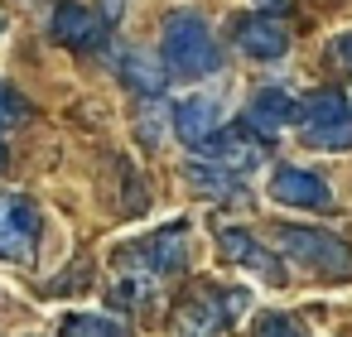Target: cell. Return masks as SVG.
<instances>
[{
	"instance_id": "6da1fadb",
	"label": "cell",
	"mask_w": 352,
	"mask_h": 337,
	"mask_svg": "<svg viewBox=\"0 0 352 337\" xmlns=\"http://www.w3.org/2000/svg\"><path fill=\"white\" fill-rule=\"evenodd\" d=\"M188 265V222H169V226H155L135 241H126L116 255H111V270H116V299L126 308H145L155 303V294Z\"/></svg>"
},
{
	"instance_id": "7a4b0ae2",
	"label": "cell",
	"mask_w": 352,
	"mask_h": 337,
	"mask_svg": "<svg viewBox=\"0 0 352 337\" xmlns=\"http://www.w3.org/2000/svg\"><path fill=\"white\" fill-rule=\"evenodd\" d=\"M160 63L174 73V78H212L222 68V44L212 39V30L179 10L164 20V34H160Z\"/></svg>"
},
{
	"instance_id": "3957f363",
	"label": "cell",
	"mask_w": 352,
	"mask_h": 337,
	"mask_svg": "<svg viewBox=\"0 0 352 337\" xmlns=\"http://www.w3.org/2000/svg\"><path fill=\"white\" fill-rule=\"evenodd\" d=\"M275 236H280V251L294 265H304L323 279H352V246L342 236L314 231V226H280Z\"/></svg>"
},
{
	"instance_id": "277c9868",
	"label": "cell",
	"mask_w": 352,
	"mask_h": 337,
	"mask_svg": "<svg viewBox=\"0 0 352 337\" xmlns=\"http://www.w3.org/2000/svg\"><path fill=\"white\" fill-rule=\"evenodd\" d=\"M294 121L309 150H333V154L352 150V106L342 92H314Z\"/></svg>"
},
{
	"instance_id": "5b68a950",
	"label": "cell",
	"mask_w": 352,
	"mask_h": 337,
	"mask_svg": "<svg viewBox=\"0 0 352 337\" xmlns=\"http://www.w3.org/2000/svg\"><path fill=\"white\" fill-rule=\"evenodd\" d=\"M39 231H44V217L34 198L0 188V260H30L39 251Z\"/></svg>"
},
{
	"instance_id": "8992f818",
	"label": "cell",
	"mask_w": 352,
	"mask_h": 337,
	"mask_svg": "<svg viewBox=\"0 0 352 337\" xmlns=\"http://www.w3.org/2000/svg\"><path fill=\"white\" fill-rule=\"evenodd\" d=\"M241 308H251V294L246 289H193L184 303H179V323L193 332V337H212L222 332Z\"/></svg>"
},
{
	"instance_id": "52a82bcc",
	"label": "cell",
	"mask_w": 352,
	"mask_h": 337,
	"mask_svg": "<svg viewBox=\"0 0 352 337\" xmlns=\"http://www.w3.org/2000/svg\"><path fill=\"white\" fill-rule=\"evenodd\" d=\"M217 251H222V260L241 265L246 275H256V279H265V284H285V279H289V275H285V260H280L275 251H265L246 226H222V231H217Z\"/></svg>"
},
{
	"instance_id": "ba28073f",
	"label": "cell",
	"mask_w": 352,
	"mask_h": 337,
	"mask_svg": "<svg viewBox=\"0 0 352 337\" xmlns=\"http://www.w3.org/2000/svg\"><path fill=\"white\" fill-rule=\"evenodd\" d=\"M203 159L241 178V174H251V169L265 159V140H261V135H251L246 126H227V130H212V135H208Z\"/></svg>"
},
{
	"instance_id": "9c48e42d",
	"label": "cell",
	"mask_w": 352,
	"mask_h": 337,
	"mask_svg": "<svg viewBox=\"0 0 352 337\" xmlns=\"http://www.w3.org/2000/svg\"><path fill=\"white\" fill-rule=\"evenodd\" d=\"M270 198L280 207H304V212H328L333 207V188L309 169H275L270 174Z\"/></svg>"
},
{
	"instance_id": "30bf717a",
	"label": "cell",
	"mask_w": 352,
	"mask_h": 337,
	"mask_svg": "<svg viewBox=\"0 0 352 337\" xmlns=\"http://www.w3.org/2000/svg\"><path fill=\"white\" fill-rule=\"evenodd\" d=\"M236 44L251 58H285L289 54V25L270 10H256V15L236 20Z\"/></svg>"
},
{
	"instance_id": "8fae6325",
	"label": "cell",
	"mask_w": 352,
	"mask_h": 337,
	"mask_svg": "<svg viewBox=\"0 0 352 337\" xmlns=\"http://www.w3.org/2000/svg\"><path fill=\"white\" fill-rule=\"evenodd\" d=\"M54 39L68 44V49H97L107 39V20L92 10V5H58L54 10Z\"/></svg>"
},
{
	"instance_id": "7c38bea8",
	"label": "cell",
	"mask_w": 352,
	"mask_h": 337,
	"mask_svg": "<svg viewBox=\"0 0 352 337\" xmlns=\"http://www.w3.org/2000/svg\"><path fill=\"white\" fill-rule=\"evenodd\" d=\"M294 116H299V102H294L289 92H280V87H265V92L251 97L241 126H246L251 135H280L285 126H294Z\"/></svg>"
},
{
	"instance_id": "4fadbf2b",
	"label": "cell",
	"mask_w": 352,
	"mask_h": 337,
	"mask_svg": "<svg viewBox=\"0 0 352 337\" xmlns=\"http://www.w3.org/2000/svg\"><path fill=\"white\" fill-rule=\"evenodd\" d=\"M217 116H222L217 97H188V102H179V106H174V130H179V140H184L188 150H203V145H208V135H212V130H222V126H217Z\"/></svg>"
},
{
	"instance_id": "5bb4252c",
	"label": "cell",
	"mask_w": 352,
	"mask_h": 337,
	"mask_svg": "<svg viewBox=\"0 0 352 337\" xmlns=\"http://www.w3.org/2000/svg\"><path fill=\"white\" fill-rule=\"evenodd\" d=\"M184 174H188V183H193L198 193H208V198H217V202H227V198L241 193V178L227 174V169H217V164H208V159H203V164H188Z\"/></svg>"
},
{
	"instance_id": "9a60e30c",
	"label": "cell",
	"mask_w": 352,
	"mask_h": 337,
	"mask_svg": "<svg viewBox=\"0 0 352 337\" xmlns=\"http://www.w3.org/2000/svg\"><path fill=\"white\" fill-rule=\"evenodd\" d=\"M63 337H126V323H116L111 313H68Z\"/></svg>"
},
{
	"instance_id": "2e32d148",
	"label": "cell",
	"mask_w": 352,
	"mask_h": 337,
	"mask_svg": "<svg viewBox=\"0 0 352 337\" xmlns=\"http://www.w3.org/2000/svg\"><path fill=\"white\" fill-rule=\"evenodd\" d=\"M256 337H304V327L289 313H265V318H256Z\"/></svg>"
},
{
	"instance_id": "e0dca14e",
	"label": "cell",
	"mask_w": 352,
	"mask_h": 337,
	"mask_svg": "<svg viewBox=\"0 0 352 337\" xmlns=\"http://www.w3.org/2000/svg\"><path fill=\"white\" fill-rule=\"evenodd\" d=\"M25 116H30V102L10 82H0V126H20Z\"/></svg>"
},
{
	"instance_id": "ac0fdd59",
	"label": "cell",
	"mask_w": 352,
	"mask_h": 337,
	"mask_svg": "<svg viewBox=\"0 0 352 337\" xmlns=\"http://www.w3.org/2000/svg\"><path fill=\"white\" fill-rule=\"evenodd\" d=\"M333 58L352 73V34H338V39H333Z\"/></svg>"
},
{
	"instance_id": "d6986e66",
	"label": "cell",
	"mask_w": 352,
	"mask_h": 337,
	"mask_svg": "<svg viewBox=\"0 0 352 337\" xmlns=\"http://www.w3.org/2000/svg\"><path fill=\"white\" fill-rule=\"evenodd\" d=\"M251 5H261V10H270V5H280V0H251Z\"/></svg>"
},
{
	"instance_id": "ffe728a7",
	"label": "cell",
	"mask_w": 352,
	"mask_h": 337,
	"mask_svg": "<svg viewBox=\"0 0 352 337\" xmlns=\"http://www.w3.org/2000/svg\"><path fill=\"white\" fill-rule=\"evenodd\" d=\"M0 164H6V150H0Z\"/></svg>"
}]
</instances>
